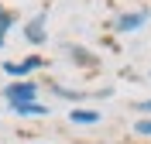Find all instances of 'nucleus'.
<instances>
[{"label": "nucleus", "instance_id": "nucleus-4", "mask_svg": "<svg viewBox=\"0 0 151 144\" xmlns=\"http://www.w3.org/2000/svg\"><path fill=\"white\" fill-rule=\"evenodd\" d=\"M45 65V58H38V55H28L24 62H4V72L7 76H28V72H35V69Z\"/></svg>", "mask_w": 151, "mask_h": 144}, {"label": "nucleus", "instance_id": "nucleus-3", "mask_svg": "<svg viewBox=\"0 0 151 144\" xmlns=\"http://www.w3.org/2000/svg\"><path fill=\"white\" fill-rule=\"evenodd\" d=\"M148 17H151L148 10H131V14H120L113 28L120 31V34H131V31H141L144 24H148Z\"/></svg>", "mask_w": 151, "mask_h": 144}, {"label": "nucleus", "instance_id": "nucleus-6", "mask_svg": "<svg viewBox=\"0 0 151 144\" xmlns=\"http://www.w3.org/2000/svg\"><path fill=\"white\" fill-rule=\"evenodd\" d=\"M10 110H14L17 117H48L52 113V110H48L45 103H38V100L35 103H17V106H10Z\"/></svg>", "mask_w": 151, "mask_h": 144}, {"label": "nucleus", "instance_id": "nucleus-1", "mask_svg": "<svg viewBox=\"0 0 151 144\" xmlns=\"http://www.w3.org/2000/svg\"><path fill=\"white\" fill-rule=\"evenodd\" d=\"M4 100H7L10 106L35 103V100H38V86L31 82V79H21V82H14V86H4Z\"/></svg>", "mask_w": 151, "mask_h": 144}, {"label": "nucleus", "instance_id": "nucleus-2", "mask_svg": "<svg viewBox=\"0 0 151 144\" xmlns=\"http://www.w3.org/2000/svg\"><path fill=\"white\" fill-rule=\"evenodd\" d=\"M45 24H48V14H45V10H41V14H35V17L24 24V38H28L31 45H45V41H48Z\"/></svg>", "mask_w": 151, "mask_h": 144}, {"label": "nucleus", "instance_id": "nucleus-10", "mask_svg": "<svg viewBox=\"0 0 151 144\" xmlns=\"http://www.w3.org/2000/svg\"><path fill=\"white\" fill-rule=\"evenodd\" d=\"M137 113H151V100H144V103H137Z\"/></svg>", "mask_w": 151, "mask_h": 144}, {"label": "nucleus", "instance_id": "nucleus-9", "mask_svg": "<svg viewBox=\"0 0 151 144\" xmlns=\"http://www.w3.org/2000/svg\"><path fill=\"white\" fill-rule=\"evenodd\" d=\"M134 130H137L141 137H151V120H137V124H134Z\"/></svg>", "mask_w": 151, "mask_h": 144}, {"label": "nucleus", "instance_id": "nucleus-5", "mask_svg": "<svg viewBox=\"0 0 151 144\" xmlns=\"http://www.w3.org/2000/svg\"><path fill=\"white\" fill-rule=\"evenodd\" d=\"M69 120H72V124H100L103 113H100V110H89V106H76L72 113H69Z\"/></svg>", "mask_w": 151, "mask_h": 144}, {"label": "nucleus", "instance_id": "nucleus-7", "mask_svg": "<svg viewBox=\"0 0 151 144\" xmlns=\"http://www.w3.org/2000/svg\"><path fill=\"white\" fill-rule=\"evenodd\" d=\"M14 28V14H7V10H0V48H4V41H7V31Z\"/></svg>", "mask_w": 151, "mask_h": 144}, {"label": "nucleus", "instance_id": "nucleus-8", "mask_svg": "<svg viewBox=\"0 0 151 144\" xmlns=\"http://www.w3.org/2000/svg\"><path fill=\"white\" fill-rule=\"evenodd\" d=\"M65 52H69V55H76V62H79V65H93V55H89L86 48H76V45H65Z\"/></svg>", "mask_w": 151, "mask_h": 144}]
</instances>
